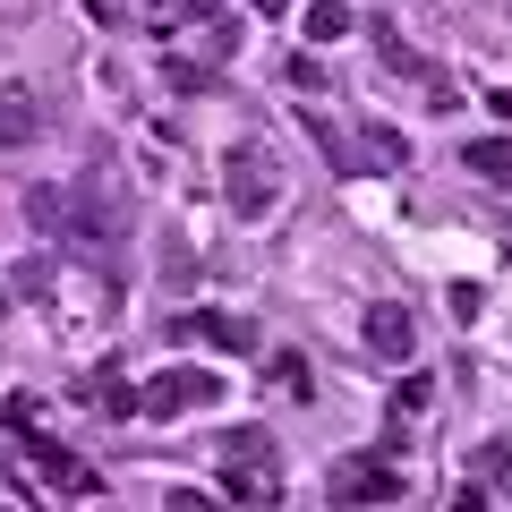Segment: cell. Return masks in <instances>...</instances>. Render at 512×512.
<instances>
[{"label": "cell", "instance_id": "12", "mask_svg": "<svg viewBox=\"0 0 512 512\" xmlns=\"http://www.w3.org/2000/svg\"><path fill=\"white\" fill-rule=\"evenodd\" d=\"M222 453H231V461H265V470H274V436H265V427H239V436H222Z\"/></svg>", "mask_w": 512, "mask_h": 512}, {"label": "cell", "instance_id": "7", "mask_svg": "<svg viewBox=\"0 0 512 512\" xmlns=\"http://www.w3.org/2000/svg\"><path fill=\"white\" fill-rule=\"evenodd\" d=\"M222 495H239V504H274L282 470H265V461H231V470H222Z\"/></svg>", "mask_w": 512, "mask_h": 512}, {"label": "cell", "instance_id": "8", "mask_svg": "<svg viewBox=\"0 0 512 512\" xmlns=\"http://www.w3.org/2000/svg\"><path fill=\"white\" fill-rule=\"evenodd\" d=\"M461 171H478L487 188H512V137H470V154H461Z\"/></svg>", "mask_w": 512, "mask_h": 512}, {"label": "cell", "instance_id": "5", "mask_svg": "<svg viewBox=\"0 0 512 512\" xmlns=\"http://www.w3.org/2000/svg\"><path fill=\"white\" fill-rule=\"evenodd\" d=\"M43 128H52V111H43L35 86H0V154H26Z\"/></svg>", "mask_w": 512, "mask_h": 512}, {"label": "cell", "instance_id": "3", "mask_svg": "<svg viewBox=\"0 0 512 512\" xmlns=\"http://www.w3.org/2000/svg\"><path fill=\"white\" fill-rule=\"evenodd\" d=\"M325 487H333V504H402L410 478H402L393 453H350V461H333Z\"/></svg>", "mask_w": 512, "mask_h": 512}, {"label": "cell", "instance_id": "6", "mask_svg": "<svg viewBox=\"0 0 512 512\" xmlns=\"http://www.w3.org/2000/svg\"><path fill=\"white\" fill-rule=\"evenodd\" d=\"M359 333H367V350H376V359H393V367L419 350V316H410V308H367Z\"/></svg>", "mask_w": 512, "mask_h": 512}, {"label": "cell", "instance_id": "10", "mask_svg": "<svg viewBox=\"0 0 512 512\" xmlns=\"http://www.w3.org/2000/svg\"><path fill=\"white\" fill-rule=\"evenodd\" d=\"M299 26H308V43L325 52V43L350 35V9H342V0H308V18H299Z\"/></svg>", "mask_w": 512, "mask_h": 512}, {"label": "cell", "instance_id": "18", "mask_svg": "<svg viewBox=\"0 0 512 512\" xmlns=\"http://www.w3.org/2000/svg\"><path fill=\"white\" fill-rule=\"evenodd\" d=\"M86 9H94V18H111V9H120V0H86Z\"/></svg>", "mask_w": 512, "mask_h": 512}, {"label": "cell", "instance_id": "4", "mask_svg": "<svg viewBox=\"0 0 512 512\" xmlns=\"http://www.w3.org/2000/svg\"><path fill=\"white\" fill-rule=\"evenodd\" d=\"M171 342H205V350H256L248 316H222V308H180L171 316Z\"/></svg>", "mask_w": 512, "mask_h": 512}, {"label": "cell", "instance_id": "2", "mask_svg": "<svg viewBox=\"0 0 512 512\" xmlns=\"http://www.w3.org/2000/svg\"><path fill=\"white\" fill-rule=\"evenodd\" d=\"M222 393H231V376H214V367H163L154 384H137V410L146 419H188V410H214Z\"/></svg>", "mask_w": 512, "mask_h": 512}, {"label": "cell", "instance_id": "14", "mask_svg": "<svg viewBox=\"0 0 512 512\" xmlns=\"http://www.w3.org/2000/svg\"><path fill=\"white\" fill-rule=\"evenodd\" d=\"M274 376H282V393H308V359H299V350H282Z\"/></svg>", "mask_w": 512, "mask_h": 512}, {"label": "cell", "instance_id": "1", "mask_svg": "<svg viewBox=\"0 0 512 512\" xmlns=\"http://www.w3.org/2000/svg\"><path fill=\"white\" fill-rule=\"evenodd\" d=\"M222 205H231L239 222H265L282 205V163H274V146H239L231 163H222Z\"/></svg>", "mask_w": 512, "mask_h": 512}, {"label": "cell", "instance_id": "16", "mask_svg": "<svg viewBox=\"0 0 512 512\" xmlns=\"http://www.w3.org/2000/svg\"><path fill=\"white\" fill-rule=\"evenodd\" d=\"M43 282H52V265H43V256H26L18 274H9V291H43Z\"/></svg>", "mask_w": 512, "mask_h": 512}, {"label": "cell", "instance_id": "9", "mask_svg": "<svg viewBox=\"0 0 512 512\" xmlns=\"http://www.w3.org/2000/svg\"><path fill=\"white\" fill-rule=\"evenodd\" d=\"M478 487H487V495H512V427L478 444Z\"/></svg>", "mask_w": 512, "mask_h": 512}, {"label": "cell", "instance_id": "17", "mask_svg": "<svg viewBox=\"0 0 512 512\" xmlns=\"http://www.w3.org/2000/svg\"><path fill=\"white\" fill-rule=\"evenodd\" d=\"M256 9H265V18H282V9H291V0H256Z\"/></svg>", "mask_w": 512, "mask_h": 512}, {"label": "cell", "instance_id": "15", "mask_svg": "<svg viewBox=\"0 0 512 512\" xmlns=\"http://www.w3.org/2000/svg\"><path fill=\"white\" fill-rule=\"evenodd\" d=\"M291 86H299V94H316V86H325V60L299 52V60H291Z\"/></svg>", "mask_w": 512, "mask_h": 512}, {"label": "cell", "instance_id": "11", "mask_svg": "<svg viewBox=\"0 0 512 512\" xmlns=\"http://www.w3.org/2000/svg\"><path fill=\"white\" fill-rule=\"evenodd\" d=\"M35 461H43V478H52V487H69V495L94 487V470H86V461H69L60 444H35Z\"/></svg>", "mask_w": 512, "mask_h": 512}, {"label": "cell", "instance_id": "13", "mask_svg": "<svg viewBox=\"0 0 512 512\" xmlns=\"http://www.w3.org/2000/svg\"><path fill=\"white\" fill-rule=\"evenodd\" d=\"M367 163H384V171H393V163H410V146L393 137V128H367Z\"/></svg>", "mask_w": 512, "mask_h": 512}, {"label": "cell", "instance_id": "19", "mask_svg": "<svg viewBox=\"0 0 512 512\" xmlns=\"http://www.w3.org/2000/svg\"><path fill=\"white\" fill-rule=\"evenodd\" d=\"M0 316H9V291H0Z\"/></svg>", "mask_w": 512, "mask_h": 512}]
</instances>
